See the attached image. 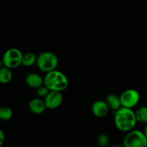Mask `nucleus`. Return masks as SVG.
<instances>
[{"label": "nucleus", "mask_w": 147, "mask_h": 147, "mask_svg": "<svg viewBox=\"0 0 147 147\" xmlns=\"http://www.w3.org/2000/svg\"><path fill=\"white\" fill-rule=\"evenodd\" d=\"M59 60L57 55L53 52L46 51L37 56V66L41 71L48 73L57 70Z\"/></svg>", "instance_id": "3"}, {"label": "nucleus", "mask_w": 147, "mask_h": 147, "mask_svg": "<svg viewBox=\"0 0 147 147\" xmlns=\"http://www.w3.org/2000/svg\"><path fill=\"white\" fill-rule=\"evenodd\" d=\"M4 141V134L3 131H0V146H3V143Z\"/></svg>", "instance_id": "18"}, {"label": "nucleus", "mask_w": 147, "mask_h": 147, "mask_svg": "<svg viewBox=\"0 0 147 147\" xmlns=\"http://www.w3.org/2000/svg\"><path fill=\"white\" fill-rule=\"evenodd\" d=\"M47 109H56L60 107L63 101V96L60 92L50 91L44 99Z\"/></svg>", "instance_id": "7"}, {"label": "nucleus", "mask_w": 147, "mask_h": 147, "mask_svg": "<svg viewBox=\"0 0 147 147\" xmlns=\"http://www.w3.org/2000/svg\"><path fill=\"white\" fill-rule=\"evenodd\" d=\"M1 147H9V146H1Z\"/></svg>", "instance_id": "21"}, {"label": "nucleus", "mask_w": 147, "mask_h": 147, "mask_svg": "<svg viewBox=\"0 0 147 147\" xmlns=\"http://www.w3.org/2000/svg\"><path fill=\"white\" fill-rule=\"evenodd\" d=\"M137 123H147V106H144L139 107L135 111Z\"/></svg>", "instance_id": "14"}, {"label": "nucleus", "mask_w": 147, "mask_h": 147, "mask_svg": "<svg viewBox=\"0 0 147 147\" xmlns=\"http://www.w3.org/2000/svg\"><path fill=\"white\" fill-rule=\"evenodd\" d=\"M123 146L124 147H146L147 138L143 131L134 129L125 135Z\"/></svg>", "instance_id": "4"}, {"label": "nucleus", "mask_w": 147, "mask_h": 147, "mask_svg": "<svg viewBox=\"0 0 147 147\" xmlns=\"http://www.w3.org/2000/svg\"><path fill=\"white\" fill-rule=\"evenodd\" d=\"M110 109L108 106L106 101L103 100H96L93 103L91 107V111L93 114L97 118H104L109 114Z\"/></svg>", "instance_id": "8"}, {"label": "nucleus", "mask_w": 147, "mask_h": 147, "mask_svg": "<svg viewBox=\"0 0 147 147\" xmlns=\"http://www.w3.org/2000/svg\"><path fill=\"white\" fill-rule=\"evenodd\" d=\"M146 147H147V146H146Z\"/></svg>", "instance_id": "22"}, {"label": "nucleus", "mask_w": 147, "mask_h": 147, "mask_svg": "<svg viewBox=\"0 0 147 147\" xmlns=\"http://www.w3.org/2000/svg\"><path fill=\"white\" fill-rule=\"evenodd\" d=\"M23 53L19 49L12 47L4 53L1 63L4 67L9 69H15L22 65Z\"/></svg>", "instance_id": "5"}, {"label": "nucleus", "mask_w": 147, "mask_h": 147, "mask_svg": "<svg viewBox=\"0 0 147 147\" xmlns=\"http://www.w3.org/2000/svg\"><path fill=\"white\" fill-rule=\"evenodd\" d=\"M97 142L99 147H107L110 142V139H109V136L106 134H100L98 136Z\"/></svg>", "instance_id": "16"}, {"label": "nucleus", "mask_w": 147, "mask_h": 147, "mask_svg": "<svg viewBox=\"0 0 147 147\" xmlns=\"http://www.w3.org/2000/svg\"><path fill=\"white\" fill-rule=\"evenodd\" d=\"M50 93V90L47 89V87H45V86H42V87L39 88L37 90V95L38 96V98H45L46 96L48 95V93Z\"/></svg>", "instance_id": "17"}, {"label": "nucleus", "mask_w": 147, "mask_h": 147, "mask_svg": "<svg viewBox=\"0 0 147 147\" xmlns=\"http://www.w3.org/2000/svg\"><path fill=\"white\" fill-rule=\"evenodd\" d=\"M143 132H144V134L145 136H146V137L147 138V123H146V124H145L144 129Z\"/></svg>", "instance_id": "19"}, {"label": "nucleus", "mask_w": 147, "mask_h": 147, "mask_svg": "<svg viewBox=\"0 0 147 147\" xmlns=\"http://www.w3.org/2000/svg\"><path fill=\"white\" fill-rule=\"evenodd\" d=\"M136 121L135 111L132 109L123 108L115 112L114 123L119 131L128 132L134 130L136 126Z\"/></svg>", "instance_id": "1"}, {"label": "nucleus", "mask_w": 147, "mask_h": 147, "mask_svg": "<svg viewBox=\"0 0 147 147\" xmlns=\"http://www.w3.org/2000/svg\"><path fill=\"white\" fill-rule=\"evenodd\" d=\"M112 147H124L123 146V145H119V144H116V145H114V146H113Z\"/></svg>", "instance_id": "20"}, {"label": "nucleus", "mask_w": 147, "mask_h": 147, "mask_svg": "<svg viewBox=\"0 0 147 147\" xmlns=\"http://www.w3.org/2000/svg\"><path fill=\"white\" fill-rule=\"evenodd\" d=\"M69 85V80L67 76L60 70L46 73L44 77V86L47 88L50 91L60 92L65 90Z\"/></svg>", "instance_id": "2"}, {"label": "nucleus", "mask_w": 147, "mask_h": 147, "mask_svg": "<svg viewBox=\"0 0 147 147\" xmlns=\"http://www.w3.org/2000/svg\"><path fill=\"white\" fill-rule=\"evenodd\" d=\"M25 83L31 88L37 90L39 88L44 86V78L35 73H29L25 78Z\"/></svg>", "instance_id": "9"}, {"label": "nucleus", "mask_w": 147, "mask_h": 147, "mask_svg": "<svg viewBox=\"0 0 147 147\" xmlns=\"http://www.w3.org/2000/svg\"><path fill=\"white\" fill-rule=\"evenodd\" d=\"M29 110L35 115H40L44 113L46 110V106L44 100L40 98H33L29 102Z\"/></svg>", "instance_id": "10"}, {"label": "nucleus", "mask_w": 147, "mask_h": 147, "mask_svg": "<svg viewBox=\"0 0 147 147\" xmlns=\"http://www.w3.org/2000/svg\"><path fill=\"white\" fill-rule=\"evenodd\" d=\"M37 56L31 52L25 53L23 54L22 65L24 67H32L34 64H37Z\"/></svg>", "instance_id": "12"}, {"label": "nucleus", "mask_w": 147, "mask_h": 147, "mask_svg": "<svg viewBox=\"0 0 147 147\" xmlns=\"http://www.w3.org/2000/svg\"><path fill=\"white\" fill-rule=\"evenodd\" d=\"M13 73L11 69L1 66L0 69V82L2 84H8L11 81Z\"/></svg>", "instance_id": "13"}, {"label": "nucleus", "mask_w": 147, "mask_h": 147, "mask_svg": "<svg viewBox=\"0 0 147 147\" xmlns=\"http://www.w3.org/2000/svg\"><path fill=\"white\" fill-rule=\"evenodd\" d=\"M12 109L7 106H3L0 109V119L2 121H8L12 117Z\"/></svg>", "instance_id": "15"}, {"label": "nucleus", "mask_w": 147, "mask_h": 147, "mask_svg": "<svg viewBox=\"0 0 147 147\" xmlns=\"http://www.w3.org/2000/svg\"><path fill=\"white\" fill-rule=\"evenodd\" d=\"M106 103H107L108 106L110 110L116 112L119 109H121V103L120 97L115 94H110L106 97Z\"/></svg>", "instance_id": "11"}, {"label": "nucleus", "mask_w": 147, "mask_h": 147, "mask_svg": "<svg viewBox=\"0 0 147 147\" xmlns=\"http://www.w3.org/2000/svg\"><path fill=\"white\" fill-rule=\"evenodd\" d=\"M121 99V103L123 108L132 109L137 106L140 101V93L135 89H127L122 92L119 96Z\"/></svg>", "instance_id": "6"}]
</instances>
